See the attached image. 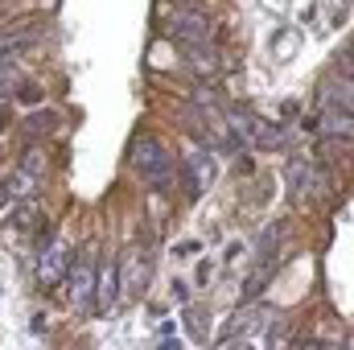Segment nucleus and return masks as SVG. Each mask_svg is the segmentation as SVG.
<instances>
[{
  "label": "nucleus",
  "mask_w": 354,
  "mask_h": 350,
  "mask_svg": "<svg viewBox=\"0 0 354 350\" xmlns=\"http://www.w3.org/2000/svg\"><path fill=\"white\" fill-rule=\"evenodd\" d=\"M132 169L145 177V181L161 185V181L169 177V169H174V161H169V153H165V145H161V140L145 136V140H136V145H132Z\"/></svg>",
  "instance_id": "nucleus-1"
},
{
  "label": "nucleus",
  "mask_w": 354,
  "mask_h": 350,
  "mask_svg": "<svg viewBox=\"0 0 354 350\" xmlns=\"http://www.w3.org/2000/svg\"><path fill=\"white\" fill-rule=\"evenodd\" d=\"M169 33H174L177 42H185V46H210L214 25L202 12H177L174 21H169Z\"/></svg>",
  "instance_id": "nucleus-2"
},
{
  "label": "nucleus",
  "mask_w": 354,
  "mask_h": 350,
  "mask_svg": "<svg viewBox=\"0 0 354 350\" xmlns=\"http://www.w3.org/2000/svg\"><path fill=\"white\" fill-rule=\"evenodd\" d=\"M66 280H71V288H66V293H71V305L87 313L91 305H95V272H91V264L87 260L71 264V268H66Z\"/></svg>",
  "instance_id": "nucleus-3"
},
{
  "label": "nucleus",
  "mask_w": 354,
  "mask_h": 350,
  "mask_svg": "<svg viewBox=\"0 0 354 350\" xmlns=\"http://www.w3.org/2000/svg\"><path fill=\"white\" fill-rule=\"evenodd\" d=\"M66 268H71V248L66 243H50L37 260V280L50 288V284H62L66 280Z\"/></svg>",
  "instance_id": "nucleus-4"
},
{
  "label": "nucleus",
  "mask_w": 354,
  "mask_h": 350,
  "mask_svg": "<svg viewBox=\"0 0 354 350\" xmlns=\"http://www.w3.org/2000/svg\"><path fill=\"white\" fill-rule=\"evenodd\" d=\"M264 317H268V309H264V305H252V309H243V313H239V317H235V322L227 326V334H223V347H231V342H235L239 334L248 338V334H252V330H256V326H260Z\"/></svg>",
  "instance_id": "nucleus-5"
},
{
  "label": "nucleus",
  "mask_w": 354,
  "mask_h": 350,
  "mask_svg": "<svg viewBox=\"0 0 354 350\" xmlns=\"http://www.w3.org/2000/svg\"><path fill=\"white\" fill-rule=\"evenodd\" d=\"M115 297H120V272L107 264V268L95 276V301H99V309H111Z\"/></svg>",
  "instance_id": "nucleus-6"
},
{
  "label": "nucleus",
  "mask_w": 354,
  "mask_h": 350,
  "mask_svg": "<svg viewBox=\"0 0 354 350\" xmlns=\"http://www.w3.org/2000/svg\"><path fill=\"white\" fill-rule=\"evenodd\" d=\"M313 128H322L326 136H342V140H351V111H346V107H326L322 124H313Z\"/></svg>",
  "instance_id": "nucleus-7"
},
{
  "label": "nucleus",
  "mask_w": 354,
  "mask_h": 350,
  "mask_svg": "<svg viewBox=\"0 0 354 350\" xmlns=\"http://www.w3.org/2000/svg\"><path fill=\"white\" fill-rule=\"evenodd\" d=\"M21 169H25L29 177H37V181H46V174H50V157H46L37 145H29L25 157H21Z\"/></svg>",
  "instance_id": "nucleus-8"
},
{
  "label": "nucleus",
  "mask_w": 354,
  "mask_h": 350,
  "mask_svg": "<svg viewBox=\"0 0 354 350\" xmlns=\"http://www.w3.org/2000/svg\"><path fill=\"white\" fill-rule=\"evenodd\" d=\"M8 219H12V227H17V231H29V227L41 219V210H37V202H33V198H21V202L12 206V214H8Z\"/></svg>",
  "instance_id": "nucleus-9"
},
{
  "label": "nucleus",
  "mask_w": 354,
  "mask_h": 350,
  "mask_svg": "<svg viewBox=\"0 0 354 350\" xmlns=\"http://www.w3.org/2000/svg\"><path fill=\"white\" fill-rule=\"evenodd\" d=\"M189 174H194V190H206V185L214 181V161H210L206 153H194V157H189Z\"/></svg>",
  "instance_id": "nucleus-10"
},
{
  "label": "nucleus",
  "mask_w": 354,
  "mask_h": 350,
  "mask_svg": "<svg viewBox=\"0 0 354 350\" xmlns=\"http://www.w3.org/2000/svg\"><path fill=\"white\" fill-rule=\"evenodd\" d=\"M37 185H41V181H37V177H29L25 169H17V174L8 177V194H17V198H33V194H37Z\"/></svg>",
  "instance_id": "nucleus-11"
},
{
  "label": "nucleus",
  "mask_w": 354,
  "mask_h": 350,
  "mask_svg": "<svg viewBox=\"0 0 354 350\" xmlns=\"http://www.w3.org/2000/svg\"><path fill=\"white\" fill-rule=\"evenodd\" d=\"M194 54H189V62L198 66V75H214L218 71V58H214V50L210 46H189Z\"/></svg>",
  "instance_id": "nucleus-12"
},
{
  "label": "nucleus",
  "mask_w": 354,
  "mask_h": 350,
  "mask_svg": "<svg viewBox=\"0 0 354 350\" xmlns=\"http://www.w3.org/2000/svg\"><path fill=\"white\" fill-rule=\"evenodd\" d=\"M54 128H58V116H54V111H33V116L25 120V132H33V136H41V132L50 136Z\"/></svg>",
  "instance_id": "nucleus-13"
},
{
  "label": "nucleus",
  "mask_w": 354,
  "mask_h": 350,
  "mask_svg": "<svg viewBox=\"0 0 354 350\" xmlns=\"http://www.w3.org/2000/svg\"><path fill=\"white\" fill-rule=\"evenodd\" d=\"M326 103H330V107H346V111H351V79L330 83V91H326Z\"/></svg>",
  "instance_id": "nucleus-14"
},
{
  "label": "nucleus",
  "mask_w": 354,
  "mask_h": 350,
  "mask_svg": "<svg viewBox=\"0 0 354 350\" xmlns=\"http://www.w3.org/2000/svg\"><path fill=\"white\" fill-rule=\"evenodd\" d=\"M268 276H272V264H260V268H256V272L248 276V284H243V301H252V297H256V293L264 288Z\"/></svg>",
  "instance_id": "nucleus-15"
},
{
  "label": "nucleus",
  "mask_w": 354,
  "mask_h": 350,
  "mask_svg": "<svg viewBox=\"0 0 354 350\" xmlns=\"http://www.w3.org/2000/svg\"><path fill=\"white\" fill-rule=\"evenodd\" d=\"M33 42V33H8V37H0V62L8 58V54H17L21 46H29Z\"/></svg>",
  "instance_id": "nucleus-16"
},
{
  "label": "nucleus",
  "mask_w": 354,
  "mask_h": 350,
  "mask_svg": "<svg viewBox=\"0 0 354 350\" xmlns=\"http://www.w3.org/2000/svg\"><path fill=\"white\" fill-rule=\"evenodd\" d=\"M12 83H17V71H12V66H0V95H8Z\"/></svg>",
  "instance_id": "nucleus-17"
},
{
  "label": "nucleus",
  "mask_w": 354,
  "mask_h": 350,
  "mask_svg": "<svg viewBox=\"0 0 354 350\" xmlns=\"http://www.w3.org/2000/svg\"><path fill=\"white\" fill-rule=\"evenodd\" d=\"M268 342H272V347H284V342H288V330H284V326H280V330H272V334H268Z\"/></svg>",
  "instance_id": "nucleus-18"
}]
</instances>
